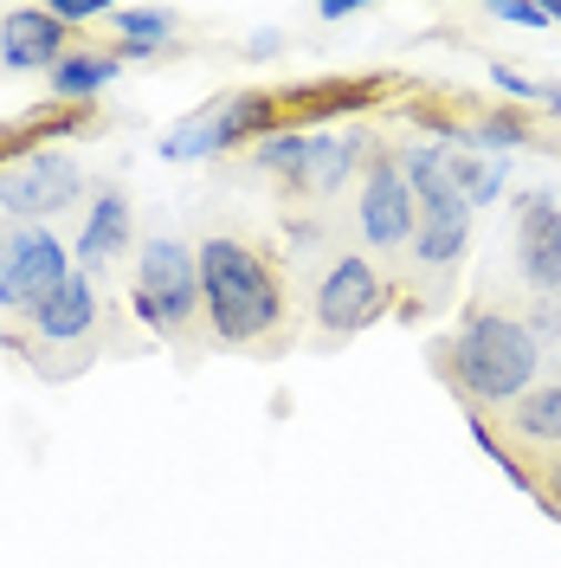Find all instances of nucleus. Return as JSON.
I'll use <instances>...</instances> for the list:
<instances>
[{
	"instance_id": "obj_8",
	"label": "nucleus",
	"mask_w": 561,
	"mask_h": 568,
	"mask_svg": "<svg viewBox=\"0 0 561 568\" xmlns=\"http://www.w3.org/2000/svg\"><path fill=\"white\" fill-rule=\"evenodd\" d=\"M471 433L503 465V478L536 497V471L549 459H561V375L555 382H536L517 407H503V439H497L491 420H471Z\"/></svg>"
},
{
	"instance_id": "obj_3",
	"label": "nucleus",
	"mask_w": 561,
	"mask_h": 568,
	"mask_svg": "<svg viewBox=\"0 0 561 568\" xmlns=\"http://www.w3.org/2000/svg\"><path fill=\"white\" fill-rule=\"evenodd\" d=\"M0 343L13 355H27L33 375L71 382V375H84L98 355L123 349V329H116V311H110L104 284L91 278V272H71L27 323H0Z\"/></svg>"
},
{
	"instance_id": "obj_7",
	"label": "nucleus",
	"mask_w": 561,
	"mask_h": 568,
	"mask_svg": "<svg viewBox=\"0 0 561 568\" xmlns=\"http://www.w3.org/2000/svg\"><path fill=\"white\" fill-rule=\"evenodd\" d=\"M394 311V278L368 252H336L310 291V336L316 343H349Z\"/></svg>"
},
{
	"instance_id": "obj_9",
	"label": "nucleus",
	"mask_w": 561,
	"mask_h": 568,
	"mask_svg": "<svg viewBox=\"0 0 561 568\" xmlns=\"http://www.w3.org/2000/svg\"><path fill=\"white\" fill-rule=\"evenodd\" d=\"M414 226H420V201H414V187L400 175V155L368 142L361 187H355V233H361V246L381 252L387 265H400V252L414 246Z\"/></svg>"
},
{
	"instance_id": "obj_12",
	"label": "nucleus",
	"mask_w": 561,
	"mask_h": 568,
	"mask_svg": "<svg viewBox=\"0 0 561 568\" xmlns=\"http://www.w3.org/2000/svg\"><path fill=\"white\" fill-rule=\"evenodd\" d=\"M517 278L536 297H555L561 291V207L542 187L517 201Z\"/></svg>"
},
{
	"instance_id": "obj_13",
	"label": "nucleus",
	"mask_w": 561,
	"mask_h": 568,
	"mask_svg": "<svg viewBox=\"0 0 561 568\" xmlns=\"http://www.w3.org/2000/svg\"><path fill=\"white\" fill-rule=\"evenodd\" d=\"M71 45H78L71 27H59L45 7H13L0 20V65L7 71H52Z\"/></svg>"
},
{
	"instance_id": "obj_14",
	"label": "nucleus",
	"mask_w": 561,
	"mask_h": 568,
	"mask_svg": "<svg viewBox=\"0 0 561 568\" xmlns=\"http://www.w3.org/2000/svg\"><path fill=\"white\" fill-rule=\"evenodd\" d=\"M130 246H136V213H130V194H123V187H98V201H91V213H84L78 246H71V252L84 258V272H91V278H104Z\"/></svg>"
},
{
	"instance_id": "obj_10",
	"label": "nucleus",
	"mask_w": 561,
	"mask_h": 568,
	"mask_svg": "<svg viewBox=\"0 0 561 568\" xmlns=\"http://www.w3.org/2000/svg\"><path fill=\"white\" fill-rule=\"evenodd\" d=\"M71 278V252L52 240V226H27L0 252V323H27Z\"/></svg>"
},
{
	"instance_id": "obj_16",
	"label": "nucleus",
	"mask_w": 561,
	"mask_h": 568,
	"mask_svg": "<svg viewBox=\"0 0 561 568\" xmlns=\"http://www.w3.org/2000/svg\"><path fill=\"white\" fill-rule=\"evenodd\" d=\"M110 27H116V59H149V52H162L169 39H175L181 13L175 7H110Z\"/></svg>"
},
{
	"instance_id": "obj_17",
	"label": "nucleus",
	"mask_w": 561,
	"mask_h": 568,
	"mask_svg": "<svg viewBox=\"0 0 561 568\" xmlns=\"http://www.w3.org/2000/svg\"><path fill=\"white\" fill-rule=\"evenodd\" d=\"M471 136L484 142V149H497V155H510L517 142H529V130H523V123H517V116H491V123H478Z\"/></svg>"
},
{
	"instance_id": "obj_22",
	"label": "nucleus",
	"mask_w": 561,
	"mask_h": 568,
	"mask_svg": "<svg viewBox=\"0 0 561 568\" xmlns=\"http://www.w3.org/2000/svg\"><path fill=\"white\" fill-rule=\"evenodd\" d=\"M0 252H7V240H0Z\"/></svg>"
},
{
	"instance_id": "obj_5",
	"label": "nucleus",
	"mask_w": 561,
	"mask_h": 568,
	"mask_svg": "<svg viewBox=\"0 0 561 568\" xmlns=\"http://www.w3.org/2000/svg\"><path fill=\"white\" fill-rule=\"evenodd\" d=\"M130 311L149 336L187 343L201 323V258L181 240H149L136 252V278H130Z\"/></svg>"
},
{
	"instance_id": "obj_6",
	"label": "nucleus",
	"mask_w": 561,
	"mask_h": 568,
	"mask_svg": "<svg viewBox=\"0 0 561 568\" xmlns=\"http://www.w3.org/2000/svg\"><path fill=\"white\" fill-rule=\"evenodd\" d=\"M297 110V91H233V98H213L207 110H194L187 123H175L162 136V155L169 162H201V155H220V149H239V142H265L278 136V123ZM304 116V110H297Z\"/></svg>"
},
{
	"instance_id": "obj_1",
	"label": "nucleus",
	"mask_w": 561,
	"mask_h": 568,
	"mask_svg": "<svg viewBox=\"0 0 561 568\" xmlns=\"http://www.w3.org/2000/svg\"><path fill=\"white\" fill-rule=\"evenodd\" d=\"M201 317L226 349H284L290 343V297L278 258L246 233L201 240Z\"/></svg>"
},
{
	"instance_id": "obj_2",
	"label": "nucleus",
	"mask_w": 561,
	"mask_h": 568,
	"mask_svg": "<svg viewBox=\"0 0 561 568\" xmlns=\"http://www.w3.org/2000/svg\"><path fill=\"white\" fill-rule=\"evenodd\" d=\"M542 343L529 336L523 317H510V311H491L484 297L478 304H465L458 311V329L432 349V368L446 375V388L465 400V414L471 420H484V414H503V407H517L536 382H542Z\"/></svg>"
},
{
	"instance_id": "obj_21",
	"label": "nucleus",
	"mask_w": 561,
	"mask_h": 568,
	"mask_svg": "<svg viewBox=\"0 0 561 568\" xmlns=\"http://www.w3.org/2000/svg\"><path fill=\"white\" fill-rule=\"evenodd\" d=\"M549 27H561V0H555V7H549Z\"/></svg>"
},
{
	"instance_id": "obj_11",
	"label": "nucleus",
	"mask_w": 561,
	"mask_h": 568,
	"mask_svg": "<svg viewBox=\"0 0 561 568\" xmlns=\"http://www.w3.org/2000/svg\"><path fill=\"white\" fill-rule=\"evenodd\" d=\"M84 194V175L65 149H33L20 169L0 175V207L20 213V220H39V213H59Z\"/></svg>"
},
{
	"instance_id": "obj_18",
	"label": "nucleus",
	"mask_w": 561,
	"mask_h": 568,
	"mask_svg": "<svg viewBox=\"0 0 561 568\" xmlns=\"http://www.w3.org/2000/svg\"><path fill=\"white\" fill-rule=\"evenodd\" d=\"M45 13L59 27H84V20H110V0H45Z\"/></svg>"
},
{
	"instance_id": "obj_19",
	"label": "nucleus",
	"mask_w": 561,
	"mask_h": 568,
	"mask_svg": "<svg viewBox=\"0 0 561 568\" xmlns=\"http://www.w3.org/2000/svg\"><path fill=\"white\" fill-rule=\"evenodd\" d=\"M491 20H503V27H549V7H536V0H497Z\"/></svg>"
},
{
	"instance_id": "obj_4",
	"label": "nucleus",
	"mask_w": 561,
	"mask_h": 568,
	"mask_svg": "<svg viewBox=\"0 0 561 568\" xmlns=\"http://www.w3.org/2000/svg\"><path fill=\"white\" fill-rule=\"evenodd\" d=\"M465 258H471V201L465 194L420 201L414 246L400 252V265H394V317L420 323L426 311H439L452 297Z\"/></svg>"
},
{
	"instance_id": "obj_20",
	"label": "nucleus",
	"mask_w": 561,
	"mask_h": 568,
	"mask_svg": "<svg viewBox=\"0 0 561 568\" xmlns=\"http://www.w3.org/2000/svg\"><path fill=\"white\" fill-rule=\"evenodd\" d=\"M536 504H542V510L561 524V459H549L542 471H536Z\"/></svg>"
},
{
	"instance_id": "obj_15",
	"label": "nucleus",
	"mask_w": 561,
	"mask_h": 568,
	"mask_svg": "<svg viewBox=\"0 0 561 568\" xmlns=\"http://www.w3.org/2000/svg\"><path fill=\"white\" fill-rule=\"evenodd\" d=\"M116 71H123V59H116V52L71 45L65 59L45 71V91H52V104H91L98 91H110V84H116Z\"/></svg>"
}]
</instances>
